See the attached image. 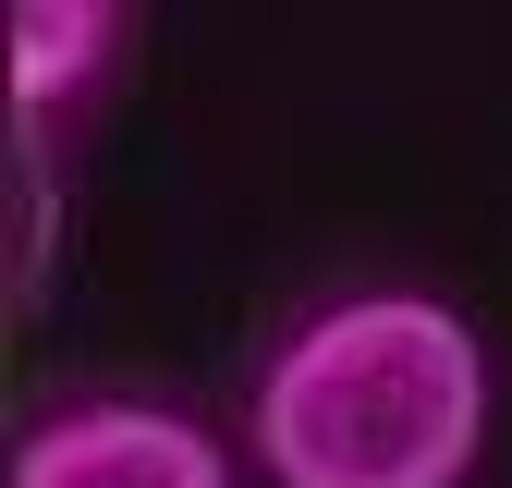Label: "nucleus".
Segmentation results:
<instances>
[{"label":"nucleus","mask_w":512,"mask_h":488,"mask_svg":"<svg viewBox=\"0 0 512 488\" xmlns=\"http://www.w3.org/2000/svg\"><path fill=\"white\" fill-rule=\"evenodd\" d=\"M269 488H464L488 452V342L439 293H330L244 391Z\"/></svg>","instance_id":"nucleus-1"},{"label":"nucleus","mask_w":512,"mask_h":488,"mask_svg":"<svg viewBox=\"0 0 512 488\" xmlns=\"http://www.w3.org/2000/svg\"><path fill=\"white\" fill-rule=\"evenodd\" d=\"M13 488H232V452L183 403H61L13 440Z\"/></svg>","instance_id":"nucleus-2"},{"label":"nucleus","mask_w":512,"mask_h":488,"mask_svg":"<svg viewBox=\"0 0 512 488\" xmlns=\"http://www.w3.org/2000/svg\"><path fill=\"white\" fill-rule=\"evenodd\" d=\"M122 49V0H13V122H61Z\"/></svg>","instance_id":"nucleus-3"}]
</instances>
